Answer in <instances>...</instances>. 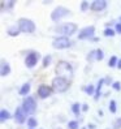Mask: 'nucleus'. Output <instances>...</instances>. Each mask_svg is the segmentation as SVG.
I'll return each instance as SVG.
<instances>
[{"instance_id": "b1692460", "label": "nucleus", "mask_w": 121, "mask_h": 129, "mask_svg": "<svg viewBox=\"0 0 121 129\" xmlns=\"http://www.w3.org/2000/svg\"><path fill=\"white\" fill-rule=\"evenodd\" d=\"M117 63H118V57H117L116 55H112V56L109 57V60H108L107 65H108L109 68H117Z\"/></svg>"}, {"instance_id": "a211bd4d", "label": "nucleus", "mask_w": 121, "mask_h": 129, "mask_svg": "<svg viewBox=\"0 0 121 129\" xmlns=\"http://www.w3.org/2000/svg\"><path fill=\"white\" fill-rule=\"evenodd\" d=\"M103 85H105V82H104V78H100L99 81H98V85H96V90H95V95H94V99L98 101L99 98L102 96V87Z\"/></svg>"}, {"instance_id": "a878e982", "label": "nucleus", "mask_w": 121, "mask_h": 129, "mask_svg": "<svg viewBox=\"0 0 121 129\" xmlns=\"http://www.w3.org/2000/svg\"><path fill=\"white\" fill-rule=\"evenodd\" d=\"M86 60H87L89 63H94V61H96V50L90 51L89 54L86 55Z\"/></svg>"}, {"instance_id": "423d86ee", "label": "nucleus", "mask_w": 121, "mask_h": 129, "mask_svg": "<svg viewBox=\"0 0 121 129\" xmlns=\"http://www.w3.org/2000/svg\"><path fill=\"white\" fill-rule=\"evenodd\" d=\"M72 12L66 8V7H63V5H59L56 7L55 9H52L51 14H50V17H51V21H54V22H60L63 18L68 17V16H70Z\"/></svg>"}, {"instance_id": "f704fd0d", "label": "nucleus", "mask_w": 121, "mask_h": 129, "mask_svg": "<svg viewBox=\"0 0 121 129\" xmlns=\"http://www.w3.org/2000/svg\"><path fill=\"white\" fill-rule=\"evenodd\" d=\"M86 126H87V129H96V125L95 124H87Z\"/></svg>"}, {"instance_id": "9b49d317", "label": "nucleus", "mask_w": 121, "mask_h": 129, "mask_svg": "<svg viewBox=\"0 0 121 129\" xmlns=\"http://www.w3.org/2000/svg\"><path fill=\"white\" fill-rule=\"evenodd\" d=\"M13 119H14V121H16V124H18V125H24V124H26L27 123V115H26V112L22 110V107L20 106V107H17L16 110H14V112H13Z\"/></svg>"}, {"instance_id": "6e6552de", "label": "nucleus", "mask_w": 121, "mask_h": 129, "mask_svg": "<svg viewBox=\"0 0 121 129\" xmlns=\"http://www.w3.org/2000/svg\"><path fill=\"white\" fill-rule=\"evenodd\" d=\"M72 41L70 38L68 37H61V35H57L54 38L52 41V47L55 50H66V48H70L72 47Z\"/></svg>"}, {"instance_id": "f8f14e48", "label": "nucleus", "mask_w": 121, "mask_h": 129, "mask_svg": "<svg viewBox=\"0 0 121 129\" xmlns=\"http://www.w3.org/2000/svg\"><path fill=\"white\" fill-rule=\"evenodd\" d=\"M108 7V2L107 0H94L91 2V7H90V11L94 13H100L104 12Z\"/></svg>"}, {"instance_id": "39448f33", "label": "nucleus", "mask_w": 121, "mask_h": 129, "mask_svg": "<svg viewBox=\"0 0 121 129\" xmlns=\"http://www.w3.org/2000/svg\"><path fill=\"white\" fill-rule=\"evenodd\" d=\"M22 110L26 112V115L30 117L33 116L34 113L36 112V108H38V104H36V99L33 96V95H29L26 98L22 99V104H21Z\"/></svg>"}, {"instance_id": "72a5a7b5", "label": "nucleus", "mask_w": 121, "mask_h": 129, "mask_svg": "<svg viewBox=\"0 0 121 129\" xmlns=\"http://www.w3.org/2000/svg\"><path fill=\"white\" fill-rule=\"evenodd\" d=\"M89 111V104L82 103V112H87Z\"/></svg>"}, {"instance_id": "2f4dec72", "label": "nucleus", "mask_w": 121, "mask_h": 129, "mask_svg": "<svg viewBox=\"0 0 121 129\" xmlns=\"http://www.w3.org/2000/svg\"><path fill=\"white\" fill-rule=\"evenodd\" d=\"M113 29H115L116 34H121V24H120V22H116L115 26H113Z\"/></svg>"}, {"instance_id": "7c9ffc66", "label": "nucleus", "mask_w": 121, "mask_h": 129, "mask_svg": "<svg viewBox=\"0 0 121 129\" xmlns=\"http://www.w3.org/2000/svg\"><path fill=\"white\" fill-rule=\"evenodd\" d=\"M112 89H113V90H116V91H121V82L115 81V82L112 83Z\"/></svg>"}, {"instance_id": "393cba45", "label": "nucleus", "mask_w": 121, "mask_h": 129, "mask_svg": "<svg viewBox=\"0 0 121 129\" xmlns=\"http://www.w3.org/2000/svg\"><path fill=\"white\" fill-rule=\"evenodd\" d=\"M108 110L111 113H116L117 112V102L115 99H111L108 103Z\"/></svg>"}, {"instance_id": "2eb2a0df", "label": "nucleus", "mask_w": 121, "mask_h": 129, "mask_svg": "<svg viewBox=\"0 0 121 129\" xmlns=\"http://www.w3.org/2000/svg\"><path fill=\"white\" fill-rule=\"evenodd\" d=\"M30 90H31V83H30V82H25V83H22V85H21V87H20V90H18V94H20L21 96L26 98V96L30 95V94H29Z\"/></svg>"}, {"instance_id": "ddd939ff", "label": "nucleus", "mask_w": 121, "mask_h": 129, "mask_svg": "<svg viewBox=\"0 0 121 129\" xmlns=\"http://www.w3.org/2000/svg\"><path fill=\"white\" fill-rule=\"evenodd\" d=\"M12 72V67L11 64L7 61V60L2 59V61H0V76L2 77H7V76H9Z\"/></svg>"}, {"instance_id": "a19ab883", "label": "nucleus", "mask_w": 121, "mask_h": 129, "mask_svg": "<svg viewBox=\"0 0 121 129\" xmlns=\"http://www.w3.org/2000/svg\"><path fill=\"white\" fill-rule=\"evenodd\" d=\"M118 22H120V24H121V16H120V18H118Z\"/></svg>"}, {"instance_id": "c756f323", "label": "nucleus", "mask_w": 121, "mask_h": 129, "mask_svg": "<svg viewBox=\"0 0 121 129\" xmlns=\"http://www.w3.org/2000/svg\"><path fill=\"white\" fill-rule=\"evenodd\" d=\"M104 59V51L102 48H96V61H102Z\"/></svg>"}, {"instance_id": "5701e85b", "label": "nucleus", "mask_w": 121, "mask_h": 129, "mask_svg": "<svg viewBox=\"0 0 121 129\" xmlns=\"http://www.w3.org/2000/svg\"><path fill=\"white\" fill-rule=\"evenodd\" d=\"M66 129H81L78 120H69L66 123Z\"/></svg>"}, {"instance_id": "ea45409f", "label": "nucleus", "mask_w": 121, "mask_h": 129, "mask_svg": "<svg viewBox=\"0 0 121 129\" xmlns=\"http://www.w3.org/2000/svg\"><path fill=\"white\" fill-rule=\"evenodd\" d=\"M81 129H87V126H82Z\"/></svg>"}, {"instance_id": "bb28decb", "label": "nucleus", "mask_w": 121, "mask_h": 129, "mask_svg": "<svg viewBox=\"0 0 121 129\" xmlns=\"http://www.w3.org/2000/svg\"><path fill=\"white\" fill-rule=\"evenodd\" d=\"M90 7H91V3L87 2V0H84L79 4V9H81V12H87L90 9Z\"/></svg>"}, {"instance_id": "9d476101", "label": "nucleus", "mask_w": 121, "mask_h": 129, "mask_svg": "<svg viewBox=\"0 0 121 129\" xmlns=\"http://www.w3.org/2000/svg\"><path fill=\"white\" fill-rule=\"evenodd\" d=\"M54 94V90H52L51 85H46V83H42V85L38 86L36 89V96L39 99H47Z\"/></svg>"}, {"instance_id": "e433bc0d", "label": "nucleus", "mask_w": 121, "mask_h": 129, "mask_svg": "<svg viewBox=\"0 0 121 129\" xmlns=\"http://www.w3.org/2000/svg\"><path fill=\"white\" fill-rule=\"evenodd\" d=\"M98 115H99V116L102 117V116H103V111H102V110H99V111H98Z\"/></svg>"}, {"instance_id": "aec40b11", "label": "nucleus", "mask_w": 121, "mask_h": 129, "mask_svg": "<svg viewBox=\"0 0 121 129\" xmlns=\"http://www.w3.org/2000/svg\"><path fill=\"white\" fill-rule=\"evenodd\" d=\"M95 90H96V86L94 85V83H89V85L84 86V91H85L87 95L94 96V95H95Z\"/></svg>"}, {"instance_id": "6ab92c4d", "label": "nucleus", "mask_w": 121, "mask_h": 129, "mask_svg": "<svg viewBox=\"0 0 121 129\" xmlns=\"http://www.w3.org/2000/svg\"><path fill=\"white\" fill-rule=\"evenodd\" d=\"M70 111L73 112V115L75 116H79L81 113H82V103H78V102H75L70 106Z\"/></svg>"}, {"instance_id": "79ce46f5", "label": "nucleus", "mask_w": 121, "mask_h": 129, "mask_svg": "<svg viewBox=\"0 0 121 129\" xmlns=\"http://www.w3.org/2000/svg\"><path fill=\"white\" fill-rule=\"evenodd\" d=\"M107 129H109V128H107Z\"/></svg>"}, {"instance_id": "1a4fd4ad", "label": "nucleus", "mask_w": 121, "mask_h": 129, "mask_svg": "<svg viewBox=\"0 0 121 129\" xmlns=\"http://www.w3.org/2000/svg\"><path fill=\"white\" fill-rule=\"evenodd\" d=\"M77 38H78V41H86V39H93V38H95V26L89 25V26L82 27L77 34Z\"/></svg>"}, {"instance_id": "0eeeda50", "label": "nucleus", "mask_w": 121, "mask_h": 129, "mask_svg": "<svg viewBox=\"0 0 121 129\" xmlns=\"http://www.w3.org/2000/svg\"><path fill=\"white\" fill-rule=\"evenodd\" d=\"M43 57L41 56L39 51H30V52H27V55L24 59V64L27 69H33L34 67H36L38 61H41Z\"/></svg>"}, {"instance_id": "f3484780", "label": "nucleus", "mask_w": 121, "mask_h": 129, "mask_svg": "<svg viewBox=\"0 0 121 129\" xmlns=\"http://www.w3.org/2000/svg\"><path fill=\"white\" fill-rule=\"evenodd\" d=\"M12 117H13V113H11L8 110H5V108L0 110V121L2 123H5L7 120H11Z\"/></svg>"}, {"instance_id": "20e7f679", "label": "nucleus", "mask_w": 121, "mask_h": 129, "mask_svg": "<svg viewBox=\"0 0 121 129\" xmlns=\"http://www.w3.org/2000/svg\"><path fill=\"white\" fill-rule=\"evenodd\" d=\"M17 26L20 27L21 33H24V34H34L36 31V24L31 18L21 17L17 21Z\"/></svg>"}, {"instance_id": "7ed1b4c3", "label": "nucleus", "mask_w": 121, "mask_h": 129, "mask_svg": "<svg viewBox=\"0 0 121 129\" xmlns=\"http://www.w3.org/2000/svg\"><path fill=\"white\" fill-rule=\"evenodd\" d=\"M51 87L54 90V93H57V94H63L65 91H68L70 87V81H68L65 78H61V77H57L55 76L51 81Z\"/></svg>"}, {"instance_id": "c85d7f7f", "label": "nucleus", "mask_w": 121, "mask_h": 129, "mask_svg": "<svg viewBox=\"0 0 121 129\" xmlns=\"http://www.w3.org/2000/svg\"><path fill=\"white\" fill-rule=\"evenodd\" d=\"M111 129H121V117H116L115 120H113Z\"/></svg>"}, {"instance_id": "f03ea898", "label": "nucleus", "mask_w": 121, "mask_h": 129, "mask_svg": "<svg viewBox=\"0 0 121 129\" xmlns=\"http://www.w3.org/2000/svg\"><path fill=\"white\" fill-rule=\"evenodd\" d=\"M54 31L57 35L61 37H68L70 38L74 34H78V25L74 24V22H63V24H57L54 29Z\"/></svg>"}, {"instance_id": "473e14b6", "label": "nucleus", "mask_w": 121, "mask_h": 129, "mask_svg": "<svg viewBox=\"0 0 121 129\" xmlns=\"http://www.w3.org/2000/svg\"><path fill=\"white\" fill-rule=\"evenodd\" d=\"M104 82H105V85H111L112 86V78L111 77H104Z\"/></svg>"}, {"instance_id": "f257e3e1", "label": "nucleus", "mask_w": 121, "mask_h": 129, "mask_svg": "<svg viewBox=\"0 0 121 129\" xmlns=\"http://www.w3.org/2000/svg\"><path fill=\"white\" fill-rule=\"evenodd\" d=\"M55 73L57 77L65 78L68 81H72V78L74 77V68L69 61H65V60H60L57 61L56 67H55Z\"/></svg>"}, {"instance_id": "4be33fe9", "label": "nucleus", "mask_w": 121, "mask_h": 129, "mask_svg": "<svg viewBox=\"0 0 121 129\" xmlns=\"http://www.w3.org/2000/svg\"><path fill=\"white\" fill-rule=\"evenodd\" d=\"M103 35L104 37H107V38H113L116 35V31H115V29L113 27H105L104 30H103Z\"/></svg>"}, {"instance_id": "58836bf2", "label": "nucleus", "mask_w": 121, "mask_h": 129, "mask_svg": "<svg viewBox=\"0 0 121 129\" xmlns=\"http://www.w3.org/2000/svg\"><path fill=\"white\" fill-rule=\"evenodd\" d=\"M55 129H63V128H61V126H56Z\"/></svg>"}, {"instance_id": "c9c22d12", "label": "nucleus", "mask_w": 121, "mask_h": 129, "mask_svg": "<svg viewBox=\"0 0 121 129\" xmlns=\"http://www.w3.org/2000/svg\"><path fill=\"white\" fill-rule=\"evenodd\" d=\"M117 69H121V59H118V63H117Z\"/></svg>"}, {"instance_id": "dca6fc26", "label": "nucleus", "mask_w": 121, "mask_h": 129, "mask_svg": "<svg viewBox=\"0 0 121 129\" xmlns=\"http://www.w3.org/2000/svg\"><path fill=\"white\" fill-rule=\"evenodd\" d=\"M7 34H8L9 37H12V38H16L21 34V30H20V27L17 25H11V26L7 27Z\"/></svg>"}, {"instance_id": "4c0bfd02", "label": "nucleus", "mask_w": 121, "mask_h": 129, "mask_svg": "<svg viewBox=\"0 0 121 129\" xmlns=\"http://www.w3.org/2000/svg\"><path fill=\"white\" fill-rule=\"evenodd\" d=\"M91 41H93V42H98V41H99V39H98V38L95 37V38H93V39H91Z\"/></svg>"}, {"instance_id": "4468645a", "label": "nucleus", "mask_w": 121, "mask_h": 129, "mask_svg": "<svg viewBox=\"0 0 121 129\" xmlns=\"http://www.w3.org/2000/svg\"><path fill=\"white\" fill-rule=\"evenodd\" d=\"M14 5H16V2L14 0H2L0 2V11L2 12H5V11H12L13 8H14Z\"/></svg>"}, {"instance_id": "412c9836", "label": "nucleus", "mask_w": 121, "mask_h": 129, "mask_svg": "<svg viewBox=\"0 0 121 129\" xmlns=\"http://www.w3.org/2000/svg\"><path fill=\"white\" fill-rule=\"evenodd\" d=\"M26 125H27L29 129H36V126H38V120H36L34 116H30V117L27 119Z\"/></svg>"}, {"instance_id": "cd10ccee", "label": "nucleus", "mask_w": 121, "mask_h": 129, "mask_svg": "<svg viewBox=\"0 0 121 129\" xmlns=\"http://www.w3.org/2000/svg\"><path fill=\"white\" fill-rule=\"evenodd\" d=\"M51 63H52V56H51V55L43 56V59H42V67H43V68H47Z\"/></svg>"}]
</instances>
